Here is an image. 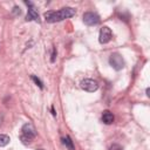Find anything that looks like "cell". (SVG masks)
<instances>
[{"label": "cell", "mask_w": 150, "mask_h": 150, "mask_svg": "<svg viewBox=\"0 0 150 150\" xmlns=\"http://www.w3.org/2000/svg\"><path fill=\"white\" fill-rule=\"evenodd\" d=\"M75 15V9L71 7H63L60 11H48L45 13V20L47 22H59L64 19Z\"/></svg>", "instance_id": "6da1fadb"}, {"label": "cell", "mask_w": 150, "mask_h": 150, "mask_svg": "<svg viewBox=\"0 0 150 150\" xmlns=\"http://www.w3.org/2000/svg\"><path fill=\"white\" fill-rule=\"evenodd\" d=\"M21 131H22V135H21V141L23 143H30V141L36 136V131H35V128L33 127L32 123H26L22 125L21 128Z\"/></svg>", "instance_id": "7a4b0ae2"}, {"label": "cell", "mask_w": 150, "mask_h": 150, "mask_svg": "<svg viewBox=\"0 0 150 150\" xmlns=\"http://www.w3.org/2000/svg\"><path fill=\"white\" fill-rule=\"evenodd\" d=\"M109 63L110 66L115 69V70H121L122 68H124V60L123 57L118 54V53H112L109 57Z\"/></svg>", "instance_id": "3957f363"}, {"label": "cell", "mask_w": 150, "mask_h": 150, "mask_svg": "<svg viewBox=\"0 0 150 150\" xmlns=\"http://www.w3.org/2000/svg\"><path fill=\"white\" fill-rule=\"evenodd\" d=\"M81 88L88 93H94L98 89V83L95 81V80H91V79H84L81 81L80 83Z\"/></svg>", "instance_id": "277c9868"}, {"label": "cell", "mask_w": 150, "mask_h": 150, "mask_svg": "<svg viewBox=\"0 0 150 150\" xmlns=\"http://www.w3.org/2000/svg\"><path fill=\"white\" fill-rule=\"evenodd\" d=\"M83 22L88 26H96L100 23V16L94 12H86L83 14Z\"/></svg>", "instance_id": "5b68a950"}, {"label": "cell", "mask_w": 150, "mask_h": 150, "mask_svg": "<svg viewBox=\"0 0 150 150\" xmlns=\"http://www.w3.org/2000/svg\"><path fill=\"white\" fill-rule=\"evenodd\" d=\"M112 38V32L109 27L107 26H103L101 29H100V35H98V41L100 43L104 45V43H108Z\"/></svg>", "instance_id": "8992f818"}, {"label": "cell", "mask_w": 150, "mask_h": 150, "mask_svg": "<svg viewBox=\"0 0 150 150\" xmlns=\"http://www.w3.org/2000/svg\"><path fill=\"white\" fill-rule=\"evenodd\" d=\"M26 21H36V22H40L39 13L34 8V6H29L28 12H27V15H26Z\"/></svg>", "instance_id": "52a82bcc"}, {"label": "cell", "mask_w": 150, "mask_h": 150, "mask_svg": "<svg viewBox=\"0 0 150 150\" xmlns=\"http://www.w3.org/2000/svg\"><path fill=\"white\" fill-rule=\"evenodd\" d=\"M114 120H115L114 118V115L109 110H104L102 112V121H103L104 124H111L114 122Z\"/></svg>", "instance_id": "ba28073f"}, {"label": "cell", "mask_w": 150, "mask_h": 150, "mask_svg": "<svg viewBox=\"0 0 150 150\" xmlns=\"http://www.w3.org/2000/svg\"><path fill=\"white\" fill-rule=\"evenodd\" d=\"M62 143L66 145V148H67L68 150H75V145H74V143H73L70 136L67 135L66 137H63V138H62Z\"/></svg>", "instance_id": "9c48e42d"}, {"label": "cell", "mask_w": 150, "mask_h": 150, "mask_svg": "<svg viewBox=\"0 0 150 150\" xmlns=\"http://www.w3.org/2000/svg\"><path fill=\"white\" fill-rule=\"evenodd\" d=\"M9 141H11L9 136L4 135V134H0V146H5V145H7V144L9 143Z\"/></svg>", "instance_id": "30bf717a"}, {"label": "cell", "mask_w": 150, "mask_h": 150, "mask_svg": "<svg viewBox=\"0 0 150 150\" xmlns=\"http://www.w3.org/2000/svg\"><path fill=\"white\" fill-rule=\"evenodd\" d=\"M32 80L36 83V86H39V88H40V89H42V88H43V84H42V82H41V80H40L39 77H36L35 75H32Z\"/></svg>", "instance_id": "8fae6325"}, {"label": "cell", "mask_w": 150, "mask_h": 150, "mask_svg": "<svg viewBox=\"0 0 150 150\" xmlns=\"http://www.w3.org/2000/svg\"><path fill=\"white\" fill-rule=\"evenodd\" d=\"M12 13H13L14 15H20V13H21V11H20V7H18V6H14V7H13V11H12Z\"/></svg>", "instance_id": "7c38bea8"}, {"label": "cell", "mask_w": 150, "mask_h": 150, "mask_svg": "<svg viewBox=\"0 0 150 150\" xmlns=\"http://www.w3.org/2000/svg\"><path fill=\"white\" fill-rule=\"evenodd\" d=\"M110 150H123V149H122L120 145H117V144H114V145H111Z\"/></svg>", "instance_id": "4fadbf2b"}, {"label": "cell", "mask_w": 150, "mask_h": 150, "mask_svg": "<svg viewBox=\"0 0 150 150\" xmlns=\"http://www.w3.org/2000/svg\"><path fill=\"white\" fill-rule=\"evenodd\" d=\"M55 57H56V50H55V48H54V49H53V54H52L50 61H52V62H55Z\"/></svg>", "instance_id": "5bb4252c"}, {"label": "cell", "mask_w": 150, "mask_h": 150, "mask_svg": "<svg viewBox=\"0 0 150 150\" xmlns=\"http://www.w3.org/2000/svg\"><path fill=\"white\" fill-rule=\"evenodd\" d=\"M52 114H53L54 116L56 115V112H55V110H54V107H52Z\"/></svg>", "instance_id": "9a60e30c"}, {"label": "cell", "mask_w": 150, "mask_h": 150, "mask_svg": "<svg viewBox=\"0 0 150 150\" xmlns=\"http://www.w3.org/2000/svg\"><path fill=\"white\" fill-rule=\"evenodd\" d=\"M145 93H146V96L149 97V96H150V94H149V88H146V90H145Z\"/></svg>", "instance_id": "2e32d148"}, {"label": "cell", "mask_w": 150, "mask_h": 150, "mask_svg": "<svg viewBox=\"0 0 150 150\" xmlns=\"http://www.w3.org/2000/svg\"><path fill=\"white\" fill-rule=\"evenodd\" d=\"M38 150H43V149H38Z\"/></svg>", "instance_id": "e0dca14e"}]
</instances>
